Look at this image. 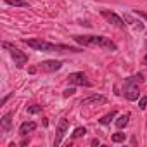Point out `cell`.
Listing matches in <instances>:
<instances>
[{
	"label": "cell",
	"instance_id": "15",
	"mask_svg": "<svg viewBox=\"0 0 147 147\" xmlns=\"http://www.w3.org/2000/svg\"><path fill=\"white\" fill-rule=\"evenodd\" d=\"M125 138H126V135H125V133H119V131H118V133H114V135L111 137V140H113L114 144H119V142H125Z\"/></svg>",
	"mask_w": 147,
	"mask_h": 147
},
{
	"label": "cell",
	"instance_id": "21",
	"mask_svg": "<svg viewBox=\"0 0 147 147\" xmlns=\"http://www.w3.org/2000/svg\"><path fill=\"white\" fill-rule=\"evenodd\" d=\"M90 144H92V145H99V144H100V140H99V138H94Z\"/></svg>",
	"mask_w": 147,
	"mask_h": 147
},
{
	"label": "cell",
	"instance_id": "9",
	"mask_svg": "<svg viewBox=\"0 0 147 147\" xmlns=\"http://www.w3.org/2000/svg\"><path fill=\"white\" fill-rule=\"evenodd\" d=\"M107 102V99L104 97V95H97V94H94V95H90V97H87V99H82V106H90V104H106Z\"/></svg>",
	"mask_w": 147,
	"mask_h": 147
},
{
	"label": "cell",
	"instance_id": "12",
	"mask_svg": "<svg viewBox=\"0 0 147 147\" xmlns=\"http://www.w3.org/2000/svg\"><path fill=\"white\" fill-rule=\"evenodd\" d=\"M128 121H130V114L126 113V114H121V116H118V119L114 121V125H116V128H118V130H123V128L128 125Z\"/></svg>",
	"mask_w": 147,
	"mask_h": 147
},
{
	"label": "cell",
	"instance_id": "18",
	"mask_svg": "<svg viewBox=\"0 0 147 147\" xmlns=\"http://www.w3.org/2000/svg\"><path fill=\"white\" fill-rule=\"evenodd\" d=\"M75 92H76V90H75V85H73L71 88H66L62 95H64V97H71V95H75Z\"/></svg>",
	"mask_w": 147,
	"mask_h": 147
},
{
	"label": "cell",
	"instance_id": "5",
	"mask_svg": "<svg viewBox=\"0 0 147 147\" xmlns=\"http://www.w3.org/2000/svg\"><path fill=\"white\" fill-rule=\"evenodd\" d=\"M100 14H102V18H104L109 24H113V26H116V28H119V30H125V28H126L125 19H121L116 12H111V11H107V9H102Z\"/></svg>",
	"mask_w": 147,
	"mask_h": 147
},
{
	"label": "cell",
	"instance_id": "24",
	"mask_svg": "<svg viewBox=\"0 0 147 147\" xmlns=\"http://www.w3.org/2000/svg\"><path fill=\"white\" fill-rule=\"evenodd\" d=\"M142 64H145V66H147V54L144 55V59H142Z\"/></svg>",
	"mask_w": 147,
	"mask_h": 147
},
{
	"label": "cell",
	"instance_id": "20",
	"mask_svg": "<svg viewBox=\"0 0 147 147\" xmlns=\"http://www.w3.org/2000/svg\"><path fill=\"white\" fill-rule=\"evenodd\" d=\"M135 14H137V16H140V18H144V19L147 21V14H145V12H135Z\"/></svg>",
	"mask_w": 147,
	"mask_h": 147
},
{
	"label": "cell",
	"instance_id": "23",
	"mask_svg": "<svg viewBox=\"0 0 147 147\" xmlns=\"http://www.w3.org/2000/svg\"><path fill=\"white\" fill-rule=\"evenodd\" d=\"M28 144H30V138H24V140L21 142V145H28Z\"/></svg>",
	"mask_w": 147,
	"mask_h": 147
},
{
	"label": "cell",
	"instance_id": "2",
	"mask_svg": "<svg viewBox=\"0 0 147 147\" xmlns=\"http://www.w3.org/2000/svg\"><path fill=\"white\" fill-rule=\"evenodd\" d=\"M28 47H31L33 50H40V52H82L83 49L80 47H69V45H59V43H50L40 38H31V40H23Z\"/></svg>",
	"mask_w": 147,
	"mask_h": 147
},
{
	"label": "cell",
	"instance_id": "1",
	"mask_svg": "<svg viewBox=\"0 0 147 147\" xmlns=\"http://www.w3.org/2000/svg\"><path fill=\"white\" fill-rule=\"evenodd\" d=\"M76 43L83 45V47H97V49H102V50H109V52H116L118 50V45L107 38V36H97V35H76L73 36Z\"/></svg>",
	"mask_w": 147,
	"mask_h": 147
},
{
	"label": "cell",
	"instance_id": "6",
	"mask_svg": "<svg viewBox=\"0 0 147 147\" xmlns=\"http://www.w3.org/2000/svg\"><path fill=\"white\" fill-rule=\"evenodd\" d=\"M67 82L71 83V85H75V87H92V82L85 76V73H71V75L67 76Z\"/></svg>",
	"mask_w": 147,
	"mask_h": 147
},
{
	"label": "cell",
	"instance_id": "4",
	"mask_svg": "<svg viewBox=\"0 0 147 147\" xmlns=\"http://www.w3.org/2000/svg\"><path fill=\"white\" fill-rule=\"evenodd\" d=\"M4 47L9 49V52H11V55H12V59H14V64H16L18 67H23L24 64H28V55H26L23 50H19L18 47L11 45V43H7V42H4Z\"/></svg>",
	"mask_w": 147,
	"mask_h": 147
},
{
	"label": "cell",
	"instance_id": "16",
	"mask_svg": "<svg viewBox=\"0 0 147 147\" xmlns=\"http://www.w3.org/2000/svg\"><path fill=\"white\" fill-rule=\"evenodd\" d=\"M85 133H87V128H83V126L75 128V131H73V138H80V137H83Z\"/></svg>",
	"mask_w": 147,
	"mask_h": 147
},
{
	"label": "cell",
	"instance_id": "22",
	"mask_svg": "<svg viewBox=\"0 0 147 147\" xmlns=\"http://www.w3.org/2000/svg\"><path fill=\"white\" fill-rule=\"evenodd\" d=\"M9 99H11V95H5V97H4V99H2V106H4V104H5V102H7V100H9Z\"/></svg>",
	"mask_w": 147,
	"mask_h": 147
},
{
	"label": "cell",
	"instance_id": "8",
	"mask_svg": "<svg viewBox=\"0 0 147 147\" xmlns=\"http://www.w3.org/2000/svg\"><path fill=\"white\" fill-rule=\"evenodd\" d=\"M38 67L43 73H55V71H59L62 67V62L61 61H43V62H40Z\"/></svg>",
	"mask_w": 147,
	"mask_h": 147
},
{
	"label": "cell",
	"instance_id": "10",
	"mask_svg": "<svg viewBox=\"0 0 147 147\" xmlns=\"http://www.w3.org/2000/svg\"><path fill=\"white\" fill-rule=\"evenodd\" d=\"M36 130V123L35 121H24L21 126H19V135L21 137H26L28 133H31V131H35Z\"/></svg>",
	"mask_w": 147,
	"mask_h": 147
},
{
	"label": "cell",
	"instance_id": "17",
	"mask_svg": "<svg viewBox=\"0 0 147 147\" xmlns=\"http://www.w3.org/2000/svg\"><path fill=\"white\" fill-rule=\"evenodd\" d=\"M42 107H43V106H36V104H35V106H28L26 111H28L30 114H38V113H42Z\"/></svg>",
	"mask_w": 147,
	"mask_h": 147
},
{
	"label": "cell",
	"instance_id": "7",
	"mask_svg": "<svg viewBox=\"0 0 147 147\" xmlns=\"http://www.w3.org/2000/svg\"><path fill=\"white\" fill-rule=\"evenodd\" d=\"M67 128H69V123H67V119H66V118H62V119L59 121L57 128H55V138H54V147L61 145V142H62V138H64V135H66Z\"/></svg>",
	"mask_w": 147,
	"mask_h": 147
},
{
	"label": "cell",
	"instance_id": "19",
	"mask_svg": "<svg viewBox=\"0 0 147 147\" xmlns=\"http://www.w3.org/2000/svg\"><path fill=\"white\" fill-rule=\"evenodd\" d=\"M145 106H147V97H140L138 99V107L140 109H145Z\"/></svg>",
	"mask_w": 147,
	"mask_h": 147
},
{
	"label": "cell",
	"instance_id": "13",
	"mask_svg": "<svg viewBox=\"0 0 147 147\" xmlns=\"http://www.w3.org/2000/svg\"><path fill=\"white\" fill-rule=\"evenodd\" d=\"M116 114H118V113H116V111H111V113H107V114H106V116H102V118H100V119H99V123H100V125H104V126H106V125H109V123H111V121H113V119H114V118H116Z\"/></svg>",
	"mask_w": 147,
	"mask_h": 147
},
{
	"label": "cell",
	"instance_id": "11",
	"mask_svg": "<svg viewBox=\"0 0 147 147\" xmlns=\"http://www.w3.org/2000/svg\"><path fill=\"white\" fill-rule=\"evenodd\" d=\"M11 126H12V114L7 113V114L2 116V119H0V130H2L4 133H7L11 130Z\"/></svg>",
	"mask_w": 147,
	"mask_h": 147
},
{
	"label": "cell",
	"instance_id": "3",
	"mask_svg": "<svg viewBox=\"0 0 147 147\" xmlns=\"http://www.w3.org/2000/svg\"><path fill=\"white\" fill-rule=\"evenodd\" d=\"M144 83V76L140 75H133V76H130V78H126L125 80V83H123V95L128 99V100H137L138 99V95H140V85Z\"/></svg>",
	"mask_w": 147,
	"mask_h": 147
},
{
	"label": "cell",
	"instance_id": "14",
	"mask_svg": "<svg viewBox=\"0 0 147 147\" xmlns=\"http://www.w3.org/2000/svg\"><path fill=\"white\" fill-rule=\"evenodd\" d=\"M5 4L12 7H30V4L24 2V0H5Z\"/></svg>",
	"mask_w": 147,
	"mask_h": 147
}]
</instances>
